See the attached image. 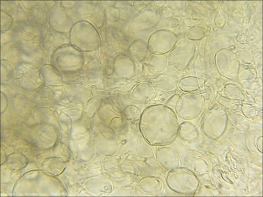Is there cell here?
I'll list each match as a JSON object with an SVG mask.
<instances>
[{
    "mask_svg": "<svg viewBox=\"0 0 263 197\" xmlns=\"http://www.w3.org/2000/svg\"><path fill=\"white\" fill-rule=\"evenodd\" d=\"M179 125L176 113L168 105L150 106L142 115L140 130L144 138L156 146H168L174 142Z\"/></svg>",
    "mask_w": 263,
    "mask_h": 197,
    "instance_id": "cell-1",
    "label": "cell"
},
{
    "mask_svg": "<svg viewBox=\"0 0 263 197\" xmlns=\"http://www.w3.org/2000/svg\"><path fill=\"white\" fill-rule=\"evenodd\" d=\"M166 181L171 190L183 196H194L200 187V181L196 174L184 167L168 172Z\"/></svg>",
    "mask_w": 263,
    "mask_h": 197,
    "instance_id": "cell-2",
    "label": "cell"
},
{
    "mask_svg": "<svg viewBox=\"0 0 263 197\" xmlns=\"http://www.w3.org/2000/svg\"><path fill=\"white\" fill-rule=\"evenodd\" d=\"M226 110L220 106H214L206 112L202 122V130L206 137L216 140L226 132L228 127Z\"/></svg>",
    "mask_w": 263,
    "mask_h": 197,
    "instance_id": "cell-3",
    "label": "cell"
},
{
    "mask_svg": "<svg viewBox=\"0 0 263 197\" xmlns=\"http://www.w3.org/2000/svg\"><path fill=\"white\" fill-rule=\"evenodd\" d=\"M206 105V99L201 94L186 93L179 96L175 105V113L181 119H196L203 113Z\"/></svg>",
    "mask_w": 263,
    "mask_h": 197,
    "instance_id": "cell-4",
    "label": "cell"
},
{
    "mask_svg": "<svg viewBox=\"0 0 263 197\" xmlns=\"http://www.w3.org/2000/svg\"><path fill=\"white\" fill-rule=\"evenodd\" d=\"M196 44L192 40L178 41L174 48L169 52L168 64L178 70L186 69L195 57Z\"/></svg>",
    "mask_w": 263,
    "mask_h": 197,
    "instance_id": "cell-5",
    "label": "cell"
},
{
    "mask_svg": "<svg viewBox=\"0 0 263 197\" xmlns=\"http://www.w3.org/2000/svg\"><path fill=\"white\" fill-rule=\"evenodd\" d=\"M214 61L217 70L223 77L233 80L239 76L240 61L231 49L223 48L217 51Z\"/></svg>",
    "mask_w": 263,
    "mask_h": 197,
    "instance_id": "cell-6",
    "label": "cell"
},
{
    "mask_svg": "<svg viewBox=\"0 0 263 197\" xmlns=\"http://www.w3.org/2000/svg\"><path fill=\"white\" fill-rule=\"evenodd\" d=\"M178 41V36L174 32L164 29L156 31L151 35L148 47L152 53L166 55L174 48Z\"/></svg>",
    "mask_w": 263,
    "mask_h": 197,
    "instance_id": "cell-7",
    "label": "cell"
},
{
    "mask_svg": "<svg viewBox=\"0 0 263 197\" xmlns=\"http://www.w3.org/2000/svg\"><path fill=\"white\" fill-rule=\"evenodd\" d=\"M156 160L164 171L170 172L180 167V160L178 153L168 146H162L156 152Z\"/></svg>",
    "mask_w": 263,
    "mask_h": 197,
    "instance_id": "cell-8",
    "label": "cell"
},
{
    "mask_svg": "<svg viewBox=\"0 0 263 197\" xmlns=\"http://www.w3.org/2000/svg\"><path fill=\"white\" fill-rule=\"evenodd\" d=\"M164 184L160 179L155 177L146 178L140 184L141 190L147 194L158 196L162 191Z\"/></svg>",
    "mask_w": 263,
    "mask_h": 197,
    "instance_id": "cell-9",
    "label": "cell"
},
{
    "mask_svg": "<svg viewBox=\"0 0 263 197\" xmlns=\"http://www.w3.org/2000/svg\"><path fill=\"white\" fill-rule=\"evenodd\" d=\"M178 135L183 140L192 142L199 137L197 127L192 122L186 121L179 125Z\"/></svg>",
    "mask_w": 263,
    "mask_h": 197,
    "instance_id": "cell-10",
    "label": "cell"
},
{
    "mask_svg": "<svg viewBox=\"0 0 263 197\" xmlns=\"http://www.w3.org/2000/svg\"><path fill=\"white\" fill-rule=\"evenodd\" d=\"M177 86L184 92L193 93L200 88V80L194 76H188L179 80Z\"/></svg>",
    "mask_w": 263,
    "mask_h": 197,
    "instance_id": "cell-11",
    "label": "cell"
},
{
    "mask_svg": "<svg viewBox=\"0 0 263 197\" xmlns=\"http://www.w3.org/2000/svg\"><path fill=\"white\" fill-rule=\"evenodd\" d=\"M154 84L160 92L166 93L174 92L177 86L174 78L166 76H160L154 80Z\"/></svg>",
    "mask_w": 263,
    "mask_h": 197,
    "instance_id": "cell-12",
    "label": "cell"
},
{
    "mask_svg": "<svg viewBox=\"0 0 263 197\" xmlns=\"http://www.w3.org/2000/svg\"><path fill=\"white\" fill-rule=\"evenodd\" d=\"M150 67L154 72L162 73L166 71L168 66V58L164 55L154 54L149 59Z\"/></svg>",
    "mask_w": 263,
    "mask_h": 197,
    "instance_id": "cell-13",
    "label": "cell"
},
{
    "mask_svg": "<svg viewBox=\"0 0 263 197\" xmlns=\"http://www.w3.org/2000/svg\"><path fill=\"white\" fill-rule=\"evenodd\" d=\"M188 167L194 173L204 174L210 171L208 163L204 160L199 157H193L188 161Z\"/></svg>",
    "mask_w": 263,
    "mask_h": 197,
    "instance_id": "cell-14",
    "label": "cell"
},
{
    "mask_svg": "<svg viewBox=\"0 0 263 197\" xmlns=\"http://www.w3.org/2000/svg\"><path fill=\"white\" fill-rule=\"evenodd\" d=\"M136 93H134L136 97L142 100H151L156 97V91L151 85L148 84H141L138 88Z\"/></svg>",
    "mask_w": 263,
    "mask_h": 197,
    "instance_id": "cell-15",
    "label": "cell"
},
{
    "mask_svg": "<svg viewBox=\"0 0 263 197\" xmlns=\"http://www.w3.org/2000/svg\"><path fill=\"white\" fill-rule=\"evenodd\" d=\"M206 29L203 26H194L190 29L187 33L188 38L190 40H198L203 38L206 33Z\"/></svg>",
    "mask_w": 263,
    "mask_h": 197,
    "instance_id": "cell-16",
    "label": "cell"
},
{
    "mask_svg": "<svg viewBox=\"0 0 263 197\" xmlns=\"http://www.w3.org/2000/svg\"><path fill=\"white\" fill-rule=\"evenodd\" d=\"M225 92L232 98L234 99H242L244 98V95L242 94V91L238 87L234 84H228L225 88Z\"/></svg>",
    "mask_w": 263,
    "mask_h": 197,
    "instance_id": "cell-17",
    "label": "cell"
},
{
    "mask_svg": "<svg viewBox=\"0 0 263 197\" xmlns=\"http://www.w3.org/2000/svg\"><path fill=\"white\" fill-rule=\"evenodd\" d=\"M242 111L244 115L248 118L256 117L258 115V111L252 105L244 103L242 107Z\"/></svg>",
    "mask_w": 263,
    "mask_h": 197,
    "instance_id": "cell-18",
    "label": "cell"
},
{
    "mask_svg": "<svg viewBox=\"0 0 263 197\" xmlns=\"http://www.w3.org/2000/svg\"><path fill=\"white\" fill-rule=\"evenodd\" d=\"M254 77V73H252V70H245L242 72V78L245 79V80H252V78Z\"/></svg>",
    "mask_w": 263,
    "mask_h": 197,
    "instance_id": "cell-19",
    "label": "cell"
},
{
    "mask_svg": "<svg viewBox=\"0 0 263 197\" xmlns=\"http://www.w3.org/2000/svg\"><path fill=\"white\" fill-rule=\"evenodd\" d=\"M256 147H258V150L260 153L262 152V137L260 136L256 140Z\"/></svg>",
    "mask_w": 263,
    "mask_h": 197,
    "instance_id": "cell-20",
    "label": "cell"
}]
</instances>
